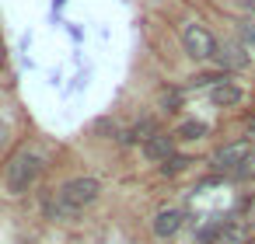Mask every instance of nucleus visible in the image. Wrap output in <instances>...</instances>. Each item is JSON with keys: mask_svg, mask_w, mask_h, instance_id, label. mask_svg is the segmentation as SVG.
<instances>
[{"mask_svg": "<svg viewBox=\"0 0 255 244\" xmlns=\"http://www.w3.org/2000/svg\"><path fill=\"white\" fill-rule=\"evenodd\" d=\"M98 192H102V185H98L95 178H74V181H67V185L56 192V202H49V213H53L56 220L77 216L84 206H91V202L98 199Z\"/></svg>", "mask_w": 255, "mask_h": 244, "instance_id": "nucleus-1", "label": "nucleus"}, {"mask_svg": "<svg viewBox=\"0 0 255 244\" xmlns=\"http://www.w3.org/2000/svg\"><path fill=\"white\" fill-rule=\"evenodd\" d=\"M248 230L241 223H220L217 227V244H245Z\"/></svg>", "mask_w": 255, "mask_h": 244, "instance_id": "nucleus-9", "label": "nucleus"}, {"mask_svg": "<svg viewBox=\"0 0 255 244\" xmlns=\"http://www.w3.org/2000/svg\"><path fill=\"white\" fill-rule=\"evenodd\" d=\"M185 164H189V157H175V154H171V157L161 164V171H164V174H175V171H182Z\"/></svg>", "mask_w": 255, "mask_h": 244, "instance_id": "nucleus-13", "label": "nucleus"}, {"mask_svg": "<svg viewBox=\"0 0 255 244\" xmlns=\"http://www.w3.org/2000/svg\"><path fill=\"white\" fill-rule=\"evenodd\" d=\"M182 49H185V56H192V60H210L213 56V49H217V39L203 28V25H185L182 28Z\"/></svg>", "mask_w": 255, "mask_h": 244, "instance_id": "nucleus-3", "label": "nucleus"}, {"mask_svg": "<svg viewBox=\"0 0 255 244\" xmlns=\"http://www.w3.org/2000/svg\"><path fill=\"white\" fill-rule=\"evenodd\" d=\"M248 133H252V136H255V115H252V119H248Z\"/></svg>", "mask_w": 255, "mask_h": 244, "instance_id": "nucleus-14", "label": "nucleus"}, {"mask_svg": "<svg viewBox=\"0 0 255 244\" xmlns=\"http://www.w3.org/2000/svg\"><path fill=\"white\" fill-rule=\"evenodd\" d=\"M39 174H42V157L39 154H32V150H18L14 157H11V164H7V192L11 195H25L35 181H39Z\"/></svg>", "mask_w": 255, "mask_h": 244, "instance_id": "nucleus-2", "label": "nucleus"}, {"mask_svg": "<svg viewBox=\"0 0 255 244\" xmlns=\"http://www.w3.org/2000/svg\"><path fill=\"white\" fill-rule=\"evenodd\" d=\"M245 157H252V143H245V140L224 143L220 150H213V167H217V171H234Z\"/></svg>", "mask_w": 255, "mask_h": 244, "instance_id": "nucleus-4", "label": "nucleus"}, {"mask_svg": "<svg viewBox=\"0 0 255 244\" xmlns=\"http://www.w3.org/2000/svg\"><path fill=\"white\" fill-rule=\"evenodd\" d=\"M231 178H255V154H252V157H245V161L231 171Z\"/></svg>", "mask_w": 255, "mask_h": 244, "instance_id": "nucleus-12", "label": "nucleus"}, {"mask_svg": "<svg viewBox=\"0 0 255 244\" xmlns=\"http://www.w3.org/2000/svg\"><path fill=\"white\" fill-rule=\"evenodd\" d=\"M199 136H206V122H182L175 129V140H199Z\"/></svg>", "mask_w": 255, "mask_h": 244, "instance_id": "nucleus-10", "label": "nucleus"}, {"mask_svg": "<svg viewBox=\"0 0 255 244\" xmlns=\"http://www.w3.org/2000/svg\"><path fill=\"white\" fill-rule=\"evenodd\" d=\"M0 140H4V126H0Z\"/></svg>", "mask_w": 255, "mask_h": 244, "instance_id": "nucleus-17", "label": "nucleus"}, {"mask_svg": "<svg viewBox=\"0 0 255 244\" xmlns=\"http://www.w3.org/2000/svg\"><path fill=\"white\" fill-rule=\"evenodd\" d=\"M182 209H161L157 216H154V234L157 237H171V234H178V227H182Z\"/></svg>", "mask_w": 255, "mask_h": 244, "instance_id": "nucleus-7", "label": "nucleus"}, {"mask_svg": "<svg viewBox=\"0 0 255 244\" xmlns=\"http://www.w3.org/2000/svg\"><path fill=\"white\" fill-rule=\"evenodd\" d=\"M150 136H157V126H154L150 119H143V122H136V126L129 129V136H126V140H143V143H147Z\"/></svg>", "mask_w": 255, "mask_h": 244, "instance_id": "nucleus-11", "label": "nucleus"}, {"mask_svg": "<svg viewBox=\"0 0 255 244\" xmlns=\"http://www.w3.org/2000/svg\"><path fill=\"white\" fill-rule=\"evenodd\" d=\"M0 63H4V46H0Z\"/></svg>", "mask_w": 255, "mask_h": 244, "instance_id": "nucleus-16", "label": "nucleus"}, {"mask_svg": "<svg viewBox=\"0 0 255 244\" xmlns=\"http://www.w3.org/2000/svg\"><path fill=\"white\" fill-rule=\"evenodd\" d=\"M143 154H147L150 161H168V157L175 154V136H164V133L150 136V140L143 143Z\"/></svg>", "mask_w": 255, "mask_h": 244, "instance_id": "nucleus-6", "label": "nucleus"}, {"mask_svg": "<svg viewBox=\"0 0 255 244\" xmlns=\"http://www.w3.org/2000/svg\"><path fill=\"white\" fill-rule=\"evenodd\" d=\"M213 56H217V63H220L224 70H241V67H248V53H245L241 42H217Z\"/></svg>", "mask_w": 255, "mask_h": 244, "instance_id": "nucleus-5", "label": "nucleus"}, {"mask_svg": "<svg viewBox=\"0 0 255 244\" xmlns=\"http://www.w3.org/2000/svg\"><path fill=\"white\" fill-rule=\"evenodd\" d=\"M241 4H245V7H255V0H241Z\"/></svg>", "mask_w": 255, "mask_h": 244, "instance_id": "nucleus-15", "label": "nucleus"}, {"mask_svg": "<svg viewBox=\"0 0 255 244\" xmlns=\"http://www.w3.org/2000/svg\"><path fill=\"white\" fill-rule=\"evenodd\" d=\"M210 101L213 105H220V108H231V105H238L241 101V87H234V84H213L210 87Z\"/></svg>", "mask_w": 255, "mask_h": 244, "instance_id": "nucleus-8", "label": "nucleus"}]
</instances>
